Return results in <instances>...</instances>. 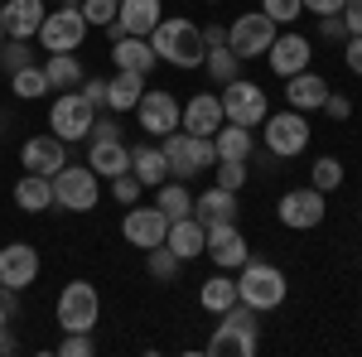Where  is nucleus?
Instances as JSON below:
<instances>
[{"mask_svg":"<svg viewBox=\"0 0 362 357\" xmlns=\"http://www.w3.org/2000/svg\"><path fill=\"white\" fill-rule=\"evenodd\" d=\"M261 131H266V155H276V160H295L309 145V121H305V111H295V107L266 116Z\"/></svg>","mask_w":362,"mask_h":357,"instance_id":"nucleus-9","label":"nucleus"},{"mask_svg":"<svg viewBox=\"0 0 362 357\" xmlns=\"http://www.w3.org/2000/svg\"><path fill=\"white\" fill-rule=\"evenodd\" d=\"M343 63H348V73L362 78V34H348L343 39Z\"/></svg>","mask_w":362,"mask_h":357,"instance_id":"nucleus-44","label":"nucleus"},{"mask_svg":"<svg viewBox=\"0 0 362 357\" xmlns=\"http://www.w3.org/2000/svg\"><path fill=\"white\" fill-rule=\"evenodd\" d=\"M29 63H34L29 39H5V44H0V73H5V78L20 73V68H29Z\"/></svg>","mask_w":362,"mask_h":357,"instance_id":"nucleus-37","label":"nucleus"},{"mask_svg":"<svg viewBox=\"0 0 362 357\" xmlns=\"http://www.w3.org/2000/svg\"><path fill=\"white\" fill-rule=\"evenodd\" d=\"M276 218L285 222L290 232H314L319 222L329 218V193H319L314 184H305V189H290V193H280Z\"/></svg>","mask_w":362,"mask_h":357,"instance_id":"nucleus-10","label":"nucleus"},{"mask_svg":"<svg viewBox=\"0 0 362 357\" xmlns=\"http://www.w3.org/2000/svg\"><path fill=\"white\" fill-rule=\"evenodd\" d=\"M213 150H218V160H251L256 136H251V126H232V121H223V126L213 131Z\"/></svg>","mask_w":362,"mask_h":357,"instance_id":"nucleus-29","label":"nucleus"},{"mask_svg":"<svg viewBox=\"0 0 362 357\" xmlns=\"http://www.w3.org/2000/svg\"><path fill=\"white\" fill-rule=\"evenodd\" d=\"M44 73H49V87H54V92H68V87L83 83V63H78V54H49L44 58Z\"/></svg>","mask_w":362,"mask_h":357,"instance_id":"nucleus-33","label":"nucleus"},{"mask_svg":"<svg viewBox=\"0 0 362 357\" xmlns=\"http://www.w3.org/2000/svg\"><path fill=\"white\" fill-rule=\"evenodd\" d=\"M261 10L276 20V25H295L305 15V0H261Z\"/></svg>","mask_w":362,"mask_h":357,"instance_id":"nucleus-41","label":"nucleus"},{"mask_svg":"<svg viewBox=\"0 0 362 357\" xmlns=\"http://www.w3.org/2000/svg\"><path fill=\"white\" fill-rule=\"evenodd\" d=\"M223 102H218V92H194L184 111H179V131H189V136H213L218 126H223Z\"/></svg>","mask_w":362,"mask_h":357,"instance_id":"nucleus-16","label":"nucleus"},{"mask_svg":"<svg viewBox=\"0 0 362 357\" xmlns=\"http://www.w3.org/2000/svg\"><path fill=\"white\" fill-rule=\"evenodd\" d=\"M92 121H97V107L87 102L78 87L58 92L54 107H49V131H54L63 145H68V140H87V136H92Z\"/></svg>","mask_w":362,"mask_h":357,"instance_id":"nucleus-7","label":"nucleus"},{"mask_svg":"<svg viewBox=\"0 0 362 357\" xmlns=\"http://www.w3.org/2000/svg\"><path fill=\"white\" fill-rule=\"evenodd\" d=\"M319 29H324V39H348V25H343V15H319Z\"/></svg>","mask_w":362,"mask_h":357,"instance_id":"nucleus-48","label":"nucleus"},{"mask_svg":"<svg viewBox=\"0 0 362 357\" xmlns=\"http://www.w3.org/2000/svg\"><path fill=\"white\" fill-rule=\"evenodd\" d=\"M343 5H348V0H305V10H309V15H338Z\"/></svg>","mask_w":362,"mask_h":357,"instance_id":"nucleus-49","label":"nucleus"},{"mask_svg":"<svg viewBox=\"0 0 362 357\" xmlns=\"http://www.w3.org/2000/svg\"><path fill=\"white\" fill-rule=\"evenodd\" d=\"M78 10H83L87 29H112L116 25V0H83Z\"/></svg>","mask_w":362,"mask_h":357,"instance_id":"nucleus-39","label":"nucleus"},{"mask_svg":"<svg viewBox=\"0 0 362 357\" xmlns=\"http://www.w3.org/2000/svg\"><path fill=\"white\" fill-rule=\"evenodd\" d=\"M49 15V0H5L0 5V25H5V39H34L39 25Z\"/></svg>","mask_w":362,"mask_h":357,"instance_id":"nucleus-18","label":"nucleus"},{"mask_svg":"<svg viewBox=\"0 0 362 357\" xmlns=\"http://www.w3.org/2000/svg\"><path fill=\"white\" fill-rule=\"evenodd\" d=\"M10 92H15L20 102H34V97H49L54 87H49V73H44L39 63H29L20 73H10Z\"/></svg>","mask_w":362,"mask_h":357,"instance_id":"nucleus-34","label":"nucleus"},{"mask_svg":"<svg viewBox=\"0 0 362 357\" xmlns=\"http://www.w3.org/2000/svg\"><path fill=\"white\" fill-rule=\"evenodd\" d=\"M58 5H63V0H58Z\"/></svg>","mask_w":362,"mask_h":357,"instance_id":"nucleus-53","label":"nucleus"},{"mask_svg":"<svg viewBox=\"0 0 362 357\" xmlns=\"http://www.w3.org/2000/svg\"><path fill=\"white\" fill-rule=\"evenodd\" d=\"M203 44H208V49H223V44H227V29L223 25H208V29H203Z\"/></svg>","mask_w":362,"mask_h":357,"instance_id":"nucleus-50","label":"nucleus"},{"mask_svg":"<svg viewBox=\"0 0 362 357\" xmlns=\"http://www.w3.org/2000/svg\"><path fill=\"white\" fill-rule=\"evenodd\" d=\"M160 0H116V25L107 34H136V39H150V29L160 25Z\"/></svg>","mask_w":362,"mask_h":357,"instance_id":"nucleus-17","label":"nucleus"},{"mask_svg":"<svg viewBox=\"0 0 362 357\" xmlns=\"http://www.w3.org/2000/svg\"><path fill=\"white\" fill-rule=\"evenodd\" d=\"M155 208H160V213H165L169 222L194 218V193L184 189V179H165V184L155 189Z\"/></svg>","mask_w":362,"mask_h":357,"instance_id":"nucleus-31","label":"nucleus"},{"mask_svg":"<svg viewBox=\"0 0 362 357\" xmlns=\"http://www.w3.org/2000/svg\"><path fill=\"white\" fill-rule=\"evenodd\" d=\"M78 92H83V97H87L97 111L107 107V83H102V78H83V87H78Z\"/></svg>","mask_w":362,"mask_h":357,"instance_id":"nucleus-45","label":"nucleus"},{"mask_svg":"<svg viewBox=\"0 0 362 357\" xmlns=\"http://www.w3.org/2000/svg\"><path fill=\"white\" fill-rule=\"evenodd\" d=\"M102 198V174L92 165H63L54 174V208L68 213H92Z\"/></svg>","mask_w":362,"mask_h":357,"instance_id":"nucleus-5","label":"nucleus"},{"mask_svg":"<svg viewBox=\"0 0 362 357\" xmlns=\"http://www.w3.org/2000/svg\"><path fill=\"white\" fill-rule=\"evenodd\" d=\"M165 150L169 179H194V174H208L218 165V150H213V136H189V131H169L160 140Z\"/></svg>","mask_w":362,"mask_h":357,"instance_id":"nucleus-3","label":"nucleus"},{"mask_svg":"<svg viewBox=\"0 0 362 357\" xmlns=\"http://www.w3.org/2000/svg\"><path fill=\"white\" fill-rule=\"evenodd\" d=\"M276 44V20L266 15V10H247V15H237L232 29H227V49L251 63V58H266V49Z\"/></svg>","mask_w":362,"mask_h":357,"instance_id":"nucleus-8","label":"nucleus"},{"mask_svg":"<svg viewBox=\"0 0 362 357\" xmlns=\"http://www.w3.org/2000/svg\"><path fill=\"white\" fill-rule=\"evenodd\" d=\"M324 111H329L334 121H348V116H353V97H343V92H329V102H324Z\"/></svg>","mask_w":362,"mask_h":357,"instance_id":"nucleus-46","label":"nucleus"},{"mask_svg":"<svg viewBox=\"0 0 362 357\" xmlns=\"http://www.w3.org/2000/svg\"><path fill=\"white\" fill-rule=\"evenodd\" d=\"M87 39V20L83 10L73 5V0H63L58 10L44 15V25H39V44H44V54H78Z\"/></svg>","mask_w":362,"mask_h":357,"instance_id":"nucleus-6","label":"nucleus"},{"mask_svg":"<svg viewBox=\"0 0 362 357\" xmlns=\"http://www.w3.org/2000/svg\"><path fill=\"white\" fill-rule=\"evenodd\" d=\"M20 165H25V174H49V179H54L58 169L68 165V155H63V140H58V136H34V140H25V150H20Z\"/></svg>","mask_w":362,"mask_h":357,"instance_id":"nucleus-20","label":"nucleus"},{"mask_svg":"<svg viewBox=\"0 0 362 357\" xmlns=\"http://www.w3.org/2000/svg\"><path fill=\"white\" fill-rule=\"evenodd\" d=\"M87 165L97 169L102 179H116L131 169V150L121 145V136H107V140H87Z\"/></svg>","mask_w":362,"mask_h":357,"instance_id":"nucleus-23","label":"nucleus"},{"mask_svg":"<svg viewBox=\"0 0 362 357\" xmlns=\"http://www.w3.org/2000/svg\"><path fill=\"white\" fill-rule=\"evenodd\" d=\"M213 179H218V189L242 193V184H247V160H218L213 165Z\"/></svg>","mask_w":362,"mask_h":357,"instance_id":"nucleus-40","label":"nucleus"},{"mask_svg":"<svg viewBox=\"0 0 362 357\" xmlns=\"http://www.w3.org/2000/svg\"><path fill=\"white\" fill-rule=\"evenodd\" d=\"M203 68H208V78H213V83L218 87H227L232 83V78H242V58L232 54V49H208V54H203Z\"/></svg>","mask_w":362,"mask_h":357,"instance_id":"nucleus-35","label":"nucleus"},{"mask_svg":"<svg viewBox=\"0 0 362 357\" xmlns=\"http://www.w3.org/2000/svg\"><path fill=\"white\" fill-rule=\"evenodd\" d=\"M145 97V73H131V68H116V78L107 83V107L121 116V111H136V102Z\"/></svg>","mask_w":362,"mask_h":357,"instance_id":"nucleus-28","label":"nucleus"},{"mask_svg":"<svg viewBox=\"0 0 362 357\" xmlns=\"http://www.w3.org/2000/svg\"><path fill=\"white\" fill-rule=\"evenodd\" d=\"M54 319H58L63 333H92L97 319H102V295H97V285H92V280H68L63 295H58V304H54Z\"/></svg>","mask_w":362,"mask_h":357,"instance_id":"nucleus-4","label":"nucleus"},{"mask_svg":"<svg viewBox=\"0 0 362 357\" xmlns=\"http://www.w3.org/2000/svg\"><path fill=\"white\" fill-rule=\"evenodd\" d=\"M15 208L20 213H49L54 208V179L49 174H25L15 184Z\"/></svg>","mask_w":362,"mask_h":357,"instance_id":"nucleus-27","label":"nucleus"},{"mask_svg":"<svg viewBox=\"0 0 362 357\" xmlns=\"http://www.w3.org/2000/svg\"><path fill=\"white\" fill-rule=\"evenodd\" d=\"M121 237H126L131 247L150 251V247H160V242L169 237V218L160 213V208H136V203H131V213L121 218Z\"/></svg>","mask_w":362,"mask_h":357,"instance_id":"nucleus-14","label":"nucleus"},{"mask_svg":"<svg viewBox=\"0 0 362 357\" xmlns=\"http://www.w3.org/2000/svg\"><path fill=\"white\" fill-rule=\"evenodd\" d=\"M198 304L208 309V314H227L232 304H237V280L232 275H213V280H203V290H198Z\"/></svg>","mask_w":362,"mask_h":357,"instance_id":"nucleus-32","label":"nucleus"},{"mask_svg":"<svg viewBox=\"0 0 362 357\" xmlns=\"http://www.w3.org/2000/svg\"><path fill=\"white\" fill-rule=\"evenodd\" d=\"M58 353H63V357H92V353H97V343H92V333H68V338L58 343Z\"/></svg>","mask_w":362,"mask_h":357,"instance_id":"nucleus-43","label":"nucleus"},{"mask_svg":"<svg viewBox=\"0 0 362 357\" xmlns=\"http://www.w3.org/2000/svg\"><path fill=\"white\" fill-rule=\"evenodd\" d=\"M290 295V285H285V271L271 266V261H247L242 271H237V300L251 304L256 314H266V309H280Z\"/></svg>","mask_w":362,"mask_h":357,"instance_id":"nucleus-2","label":"nucleus"},{"mask_svg":"<svg viewBox=\"0 0 362 357\" xmlns=\"http://www.w3.org/2000/svg\"><path fill=\"white\" fill-rule=\"evenodd\" d=\"M266 58H271L276 78H295V73L309 68V39L305 34H276V44L266 49Z\"/></svg>","mask_w":362,"mask_h":357,"instance_id":"nucleus-19","label":"nucleus"},{"mask_svg":"<svg viewBox=\"0 0 362 357\" xmlns=\"http://www.w3.org/2000/svg\"><path fill=\"white\" fill-rule=\"evenodd\" d=\"M208 5H218V0H208Z\"/></svg>","mask_w":362,"mask_h":357,"instance_id":"nucleus-52","label":"nucleus"},{"mask_svg":"<svg viewBox=\"0 0 362 357\" xmlns=\"http://www.w3.org/2000/svg\"><path fill=\"white\" fill-rule=\"evenodd\" d=\"M218 102H223V116L232 121V126H251V131H256V126L271 116L266 92L251 83V78H232V83L223 87V97H218Z\"/></svg>","mask_w":362,"mask_h":357,"instance_id":"nucleus-11","label":"nucleus"},{"mask_svg":"<svg viewBox=\"0 0 362 357\" xmlns=\"http://www.w3.org/2000/svg\"><path fill=\"white\" fill-rule=\"evenodd\" d=\"M338 15H343V25H348V34H362V0H348V5H343Z\"/></svg>","mask_w":362,"mask_h":357,"instance_id":"nucleus-47","label":"nucleus"},{"mask_svg":"<svg viewBox=\"0 0 362 357\" xmlns=\"http://www.w3.org/2000/svg\"><path fill=\"white\" fill-rule=\"evenodd\" d=\"M0 44H5V25H0Z\"/></svg>","mask_w":362,"mask_h":357,"instance_id":"nucleus-51","label":"nucleus"},{"mask_svg":"<svg viewBox=\"0 0 362 357\" xmlns=\"http://www.w3.org/2000/svg\"><path fill=\"white\" fill-rule=\"evenodd\" d=\"M203 256H208L218 271H242L251 261V247H247V237L237 232V222H223V227H208Z\"/></svg>","mask_w":362,"mask_h":357,"instance_id":"nucleus-13","label":"nucleus"},{"mask_svg":"<svg viewBox=\"0 0 362 357\" xmlns=\"http://www.w3.org/2000/svg\"><path fill=\"white\" fill-rule=\"evenodd\" d=\"M179 111H184V107L174 102V92H160V87H155V92L145 87V97L136 102L140 131H145L150 140H165L169 131H179Z\"/></svg>","mask_w":362,"mask_h":357,"instance_id":"nucleus-12","label":"nucleus"},{"mask_svg":"<svg viewBox=\"0 0 362 357\" xmlns=\"http://www.w3.org/2000/svg\"><path fill=\"white\" fill-rule=\"evenodd\" d=\"M179 266H184V261H179V256H174V251H169L165 242H160V247H150V251H145V271L155 275V280H165V285L174 280V275H179Z\"/></svg>","mask_w":362,"mask_h":357,"instance_id":"nucleus-36","label":"nucleus"},{"mask_svg":"<svg viewBox=\"0 0 362 357\" xmlns=\"http://www.w3.org/2000/svg\"><path fill=\"white\" fill-rule=\"evenodd\" d=\"M39 280V251L29 247V242H10V247H0V285H10V290H29Z\"/></svg>","mask_w":362,"mask_h":357,"instance_id":"nucleus-15","label":"nucleus"},{"mask_svg":"<svg viewBox=\"0 0 362 357\" xmlns=\"http://www.w3.org/2000/svg\"><path fill=\"white\" fill-rule=\"evenodd\" d=\"M131 174H136L145 189H160V184L169 179L165 150H160V145H136V150H131Z\"/></svg>","mask_w":362,"mask_h":357,"instance_id":"nucleus-30","label":"nucleus"},{"mask_svg":"<svg viewBox=\"0 0 362 357\" xmlns=\"http://www.w3.org/2000/svg\"><path fill=\"white\" fill-rule=\"evenodd\" d=\"M150 49L155 58H165L174 68H203V54H208V44H203V29L194 20H160V25L150 29Z\"/></svg>","mask_w":362,"mask_h":357,"instance_id":"nucleus-1","label":"nucleus"},{"mask_svg":"<svg viewBox=\"0 0 362 357\" xmlns=\"http://www.w3.org/2000/svg\"><path fill=\"white\" fill-rule=\"evenodd\" d=\"M309 184H314L319 193H334L338 184H343V165H338L334 155H319L314 169H309Z\"/></svg>","mask_w":362,"mask_h":357,"instance_id":"nucleus-38","label":"nucleus"},{"mask_svg":"<svg viewBox=\"0 0 362 357\" xmlns=\"http://www.w3.org/2000/svg\"><path fill=\"white\" fill-rule=\"evenodd\" d=\"M329 78H319V73H295V78H285V102L295 111H324V102H329Z\"/></svg>","mask_w":362,"mask_h":357,"instance_id":"nucleus-22","label":"nucleus"},{"mask_svg":"<svg viewBox=\"0 0 362 357\" xmlns=\"http://www.w3.org/2000/svg\"><path fill=\"white\" fill-rule=\"evenodd\" d=\"M218 319H223V324H218V333L208 338V353H213V357H251L256 348H261V333L232 324L227 314H218Z\"/></svg>","mask_w":362,"mask_h":357,"instance_id":"nucleus-21","label":"nucleus"},{"mask_svg":"<svg viewBox=\"0 0 362 357\" xmlns=\"http://www.w3.org/2000/svg\"><path fill=\"white\" fill-rule=\"evenodd\" d=\"M194 218L203 222V227H223V222H237V193L232 189H213L198 193L194 198Z\"/></svg>","mask_w":362,"mask_h":357,"instance_id":"nucleus-24","label":"nucleus"},{"mask_svg":"<svg viewBox=\"0 0 362 357\" xmlns=\"http://www.w3.org/2000/svg\"><path fill=\"white\" fill-rule=\"evenodd\" d=\"M112 63L150 78V68H155V49H150L145 39H136V34H116V39H112Z\"/></svg>","mask_w":362,"mask_h":357,"instance_id":"nucleus-26","label":"nucleus"},{"mask_svg":"<svg viewBox=\"0 0 362 357\" xmlns=\"http://www.w3.org/2000/svg\"><path fill=\"white\" fill-rule=\"evenodd\" d=\"M203 242H208V227L198 218H179V222H169V237H165V247L179 256V261H198L203 256Z\"/></svg>","mask_w":362,"mask_h":357,"instance_id":"nucleus-25","label":"nucleus"},{"mask_svg":"<svg viewBox=\"0 0 362 357\" xmlns=\"http://www.w3.org/2000/svg\"><path fill=\"white\" fill-rule=\"evenodd\" d=\"M140 189H145V184H140V179L131 174V169H126V174H116V179H112V198H116V203H126V208H131V203L140 198Z\"/></svg>","mask_w":362,"mask_h":357,"instance_id":"nucleus-42","label":"nucleus"}]
</instances>
